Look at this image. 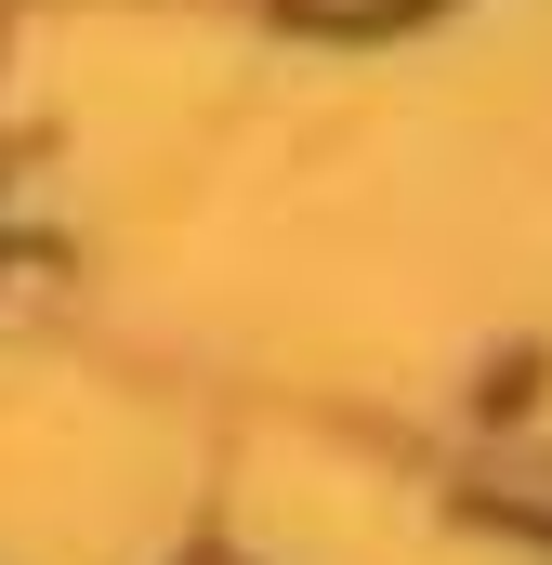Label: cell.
<instances>
[{
	"mask_svg": "<svg viewBox=\"0 0 552 565\" xmlns=\"http://www.w3.org/2000/svg\"><path fill=\"white\" fill-rule=\"evenodd\" d=\"M487 513H513L527 540H552V473H500V500H487Z\"/></svg>",
	"mask_w": 552,
	"mask_h": 565,
	"instance_id": "1",
	"label": "cell"
}]
</instances>
